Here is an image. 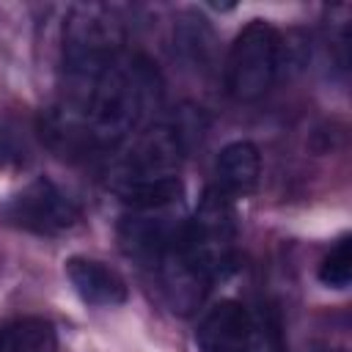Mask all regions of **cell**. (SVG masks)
Wrapping results in <instances>:
<instances>
[{"mask_svg":"<svg viewBox=\"0 0 352 352\" xmlns=\"http://www.w3.org/2000/svg\"><path fill=\"white\" fill-rule=\"evenodd\" d=\"M162 82L140 55H118L99 80L58 116V135L94 148H116L129 140L151 107L160 104Z\"/></svg>","mask_w":352,"mask_h":352,"instance_id":"6da1fadb","label":"cell"},{"mask_svg":"<svg viewBox=\"0 0 352 352\" xmlns=\"http://www.w3.org/2000/svg\"><path fill=\"white\" fill-rule=\"evenodd\" d=\"M118 55H124V28L116 11L99 3L74 6L63 25L66 104L77 102Z\"/></svg>","mask_w":352,"mask_h":352,"instance_id":"7a4b0ae2","label":"cell"},{"mask_svg":"<svg viewBox=\"0 0 352 352\" xmlns=\"http://www.w3.org/2000/svg\"><path fill=\"white\" fill-rule=\"evenodd\" d=\"M280 58H283L280 33L264 19L248 22L236 33L228 50L226 94L234 102H258L272 88L280 72Z\"/></svg>","mask_w":352,"mask_h":352,"instance_id":"3957f363","label":"cell"},{"mask_svg":"<svg viewBox=\"0 0 352 352\" xmlns=\"http://www.w3.org/2000/svg\"><path fill=\"white\" fill-rule=\"evenodd\" d=\"M179 236L190 258L204 270L212 283L217 278H226V272L234 267L236 250V223L231 198H226L214 187L206 190L195 206V214L182 223Z\"/></svg>","mask_w":352,"mask_h":352,"instance_id":"277c9868","label":"cell"},{"mask_svg":"<svg viewBox=\"0 0 352 352\" xmlns=\"http://www.w3.org/2000/svg\"><path fill=\"white\" fill-rule=\"evenodd\" d=\"M6 217L11 226L38 234V236H58L77 226L80 204L52 179L41 176L25 184L8 204Z\"/></svg>","mask_w":352,"mask_h":352,"instance_id":"5b68a950","label":"cell"},{"mask_svg":"<svg viewBox=\"0 0 352 352\" xmlns=\"http://www.w3.org/2000/svg\"><path fill=\"white\" fill-rule=\"evenodd\" d=\"M182 223L173 234V239L168 242V248L160 253V258L154 261L157 272H160V280H162V292H165V300L170 305V311L176 314H192L195 308H201L204 297L209 294L212 289V280L204 275V270L190 258V253L184 250L182 245Z\"/></svg>","mask_w":352,"mask_h":352,"instance_id":"8992f818","label":"cell"},{"mask_svg":"<svg viewBox=\"0 0 352 352\" xmlns=\"http://www.w3.org/2000/svg\"><path fill=\"white\" fill-rule=\"evenodd\" d=\"M250 324H253V314L242 302L220 300L204 314L195 330L198 352H245Z\"/></svg>","mask_w":352,"mask_h":352,"instance_id":"52a82bcc","label":"cell"},{"mask_svg":"<svg viewBox=\"0 0 352 352\" xmlns=\"http://www.w3.org/2000/svg\"><path fill=\"white\" fill-rule=\"evenodd\" d=\"M66 278L72 283V289L80 294L82 302L96 305V308H116L124 305L129 297L126 280L107 267L99 258H88V256H72L66 261Z\"/></svg>","mask_w":352,"mask_h":352,"instance_id":"ba28073f","label":"cell"},{"mask_svg":"<svg viewBox=\"0 0 352 352\" xmlns=\"http://www.w3.org/2000/svg\"><path fill=\"white\" fill-rule=\"evenodd\" d=\"M261 176V157L258 148L248 140L228 143L217 162H214V190H220L226 198H239L256 190Z\"/></svg>","mask_w":352,"mask_h":352,"instance_id":"9c48e42d","label":"cell"},{"mask_svg":"<svg viewBox=\"0 0 352 352\" xmlns=\"http://www.w3.org/2000/svg\"><path fill=\"white\" fill-rule=\"evenodd\" d=\"M0 352H58V333L41 316L11 319L0 324Z\"/></svg>","mask_w":352,"mask_h":352,"instance_id":"30bf717a","label":"cell"},{"mask_svg":"<svg viewBox=\"0 0 352 352\" xmlns=\"http://www.w3.org/2000/svg\"><path fill=\"white\" fill-rule=\"evenodd\" d=\"M116 192L135 212H160L182 198L184 184L179 176H162V179L121 182V184H116Z\"/></svg>","mask_w":352,"mask_h":352,"instance_id":"8fae6325","label":"cell"},{"mask_svg":"<svg viewBox=\"0 0 352 352\" xmlns=\"http://www.w3.org/2000/svg\"><path fill=\"white\" fill-rule=\"evenodd\" d=\"M245 352H286V341H283V330H280V319L275 311L261 308L253 316L250 324V336H248V346Z\"/></svg>","mask_w":352,"mask_h":352,"instance_id":"7c38bea8","label":"cell"},{"mask_svg":"<svg viewBox=\"0 0 352 352\" xmlns=\"http://www.w3.org/2000/svg\"><path fill=\"white\" fill-rule=\"evenodd\" d=\"M319 280L330 289H346L352 280V248L349 236H341L336 248L319 264Z\"/></svg>","mask_w":352,"mask_h":352,"instance_id":"4fadbf2b","label":"cell"}]
</instances>
